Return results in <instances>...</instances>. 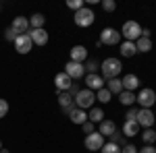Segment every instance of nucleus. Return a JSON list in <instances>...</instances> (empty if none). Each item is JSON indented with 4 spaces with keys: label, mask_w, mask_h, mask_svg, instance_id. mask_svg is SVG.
<instances>
[{
    "label": "nucleus",
    "mask_w": 156,
    "mask_h": 153,
    "mask_svg": "<svg viewBox=\"0 0 156 153\" xmlns=\"http://www.w3.org/2000/svg\"><path fill=\"white\" fill-rule=\"evenodd\" d=\"M69 120H71L73 124H83V122H87V112L85 110H79V108H73L71 112H69Z\"/></svg>",
    "instance_id": "18"
},
{
    "label": "nucleus",
    "mask_w": 156,
    "mask_h": 153,
    "mask_svg": "<svg viewBox=\"0 0 156 153\" xmlns=\"http://www.w3.org/2000/svg\"><path fill=\"white\" fill-rule=\"evenodd\" d=\"M121 83H123V91H131V93H135V89H140V77L133 75V72L125 75V77L121 79Z\"/></svg>",
    "instance_id": "12"
},
{
    "label": "nucleus",
    "mask_w": 156,
    "mask_h": 153,
    "mask_svg": "<svg viewBox=\"0 0 156 153\" xmlns=\"http://www.w3.org/2000/svg\"><path fill=\"white\" fill-rule=\"evenodd\" d=\"M135 97H137L135 101H137L142 108H146V110H152V106L156 104V91H154V89H150V87H144Z\"/></svg>",
    "instance_id": "6"
},
{
    "label": "nucleus",
    "mask_w": 156,
    "mask_h": 153,
    "mask_svg": "<svg viewBox=\"0 0 156 153\" xmlns=\"http://www.w3.org/2000/svg\"><path fill=\"white\" fill-rule=\"evenodd\" d=\"M44 23H46V17L42 12H34L29 19V29H44Z\"/></svg>",
    "instance_id": "22"
},
{
    "label": "nucleus",
    "mask_w": 156,
    "mask_h": 153,
    "mask_svg": "<svg viewBox=\"0 0 156 153\" xmlns=\"http://www.w3.org/2000/svg\"><path fill=\"white\" fill-rule=\"evenodd\" d=\"M83 68H85V72H87V75H98V68H100V64H98L96 60H85Z\"/></svg>",
    "instance_id": "29"
},
{
    "label": "nucleus",
    "mask_w": 156,
    "mask_h": 153,
    "mask_svg": "<svg viewBox=\"0 0 156 153\" xmlns=\"http://www.w3.org/2000/svg\"><path fill=\"white\" fill-rule=\"evenodd\" d=\"M135 48H137V52L148 54V52L152 50V39H150V37H140V39L135 42Z\"/></svg>",
    "instance_id": "25"
},
{
    "label": "nucleus",
    "mask_w": 156,
    "mask_h": 153,
    "mask_svg": "<svg viewBox=\"0 0 156 153\" xmlns=\"http://www.w3.org/2000/svg\"><path fill=\"white\" fill-rule=\"evenodd\" d=\"M137 118V110L135 108H129L127 112H125V120H135Z\"/></svg>",
    "instance_id": "36"
},
{
    "label": "nucleus",
    "mask_w": 156,
    "mask_h": 153,
    "mask_svg": "<svg viewBox=\"0 0 156 153\" xmlns=\"http://www.w3.org/2000/svg\"><path fill=\"white\" fill-rule=\"evenodd\" d=\"M0 153H11V151H9V149H2V151H0Z\"/></svg>",
    "instance_id": "42"
},
{
    "label": "nucleus",
    "mask_w": 156,
    "mask_h": 153,
    "mask_svg": "<svg viewBox=\"0 0 156 153\" xmlns=\"http://www.w3.org/2000/svg\"><path fill=\"white\" fill-rule=\"evenodd\" d=\"M4 39H6V42H15V39H17V33L12 31L11 27H9V29H4Z\"/></svg>",
    "instance_id": "34"
},
{
    "label": "nucleus",
    "mask_w": 156,
    "mask_h": 153,
    "mask_svg": "<svg viewBox=\"0 0 156 153\" xmlns=\"http://www.w3.org/2000/svg\"><path fill=\"white\" fill-rule=\"evenodd\" d=\"M100 153H121V147L117 145V143H104V147L100 149Z\"/></svg>",
    "instance_id": "30"
},
{
    "label": "nucleus",
    "mask_w": 156,
    "mask_h": 153,
    "mask_svg": "<svg viewBox=\"0 0 156 153\" xmlns=\"http://www.w3.org/2000/svg\"><path fill=\"white\" fill-rule=\"evenodd\" d=\"M121 153H137V147H135V145H125V147L121 149Z\"/></svg>",
    "instance_id": "40"
},
{
    "label": "nucleus",
    "mask_w": 156,
    "mask_h": 153,
    "mask_svg": "<svg viewBox=\"0 0 156 153\" xmlns=\"http://www.w3.org/2000/svg\"><path fill=\"white\" fill-rule=\"evenodd\" d=\"M137 54V48H135V42H121V56L125 58H131Z\"/></svg>",
    "instance_id": "20"
},
{
    "label": "nucleus",
    "mask_w": 156,
    "mask_h": 153,
    "mask_svg": "<svg viewBox=\"0 0 156 153\" xmlns=\"http://www.w3.org/2000/svg\"><path fill=\"white\" fill-rule=\"evenodd\" d=\"M87 120H90V122H94V124H100V122L104 120V112H102L100 108H92V110H90V114H87Z\"/></svg>",
    "instance_id": "26"
},
{
    "label": "nucleus",
    "mask_w": 156,
    "mask_h": 153,
    "mask_svg": "<svg viewBox=\"0 0 156 153\" xmlns=\"http://www.w3.org/2000/svg\"><path fill=\"white\" fill-rule=\"evenodd\" d=\"M0 151H2V141H0Z\"/></svg>",
    "instance_id": "43"
},
{
    "label": "nucleus",
    "mask_w": 156,
    "mask_h": 153,
    "mask_svg": "<svg viewBox=\"0 0 156 153\" xmlns=\"http://www.w3.org/2000/svg\"><path fill=\"white\" fill-rule=\"evenodd\" d=\"M6 114H9V101L0 97V118H4Z\"/></svg>",
    "instance_id": "33"
},
{
    "label": "nucleus",
    "mask_w": 156,
    "mask_h": 153,
    "mask_svg": "<svg viewBox=\"0 0 156 153\" xmlns=\"http://www.w3.org/2000/svg\"><path fill=\"white\" fill-rule=\"evenodd\" d=\"M0 11H2V4H0Z\"/></svg>",
    "instance_id": "44"
},
{
    "label": "nucleus",
    "mask_w": 156,
    "mask_h": 153,
    "mask_svg": "<svg viewBox=\"0 0 156 153\" xmlns=\"http://www.w3.org/2000/svg\"><path fill=\"white\" fill-rule=\"evenodd\" d=\"M79 91H81V87H79V85H77V83H73L71 87H69V91H67V93L71 95V97H75V95L79 93Z\"/></svg>",
    "instance_id": "38"
},
{
    "label": "nucleus",
    "mask_w": 156,
    "mask_h": 153,
    "mask_svg": "<svg viewBox=\"0 0 156 153\" xmlns=\"http://www.w3.org/2000/svg\"><path fill=\"white\" fill-rule=\"evenodd\" d=\"M106 85V81L102 79V75H85V89L90 91H100Z\"/></svg>",
    "instance_id": "11"
},
{
    "label": "nucleus",
    "mask_w": 156,
    "mask_h": 153,
    "mask_svg": "<svg viewBox=\"0 0 156 153\" xmlns=\"http://www.w3.org/2000/svg\"><path fill=\"white\" fill-rule=\"evenodd\" d=\"M54 85H56V91H69V87L73 85V79L62 71L54 77Z\"/></svg>",
    "instance_id": "16"
},
{
    "label": "nucleus",
    "mask_w": 156,
    "mask_h": 153,
    "mask_svg": "<svg viewBox=\"0 0 156 153\" xmlns=\"http://www.w3.org/2000/svg\"><path fill=\"white\" fill-rule=\"evenodd\" d=\"M123 71V64H121L119 58H106L102 60V64H100V72H102V79L108 81V79H117Z\"/></svg>",
    "instance_id": "1"
},
{
    "label": "nucleus",
    "mask_w": 156,
    "mask_h": 153,
    "mask_svg": "<svg viewBox=\"0 0 156 153\" xmlns=\"http://www.w3.org/2000/svg\"><path fill=\"white\" fill-rule=\"evenodd\" d=\"M110 143H117V145H121V143H123V135L115 130V132L110 135Z\"/></svg>",
    "instance_id": "37"
},
{
    "label": "nucleus",
    "mask_w": 156,
    "mask_h": 153,
    "mask_svg": "<svg viewBox=\"0 0 156 153\" xmlns=\"http://www.w3.org/2000/svg\"><path fill=\"white\" fill-rule=\"evenodd\" d=\"M81 128H83V132H87V135H92V132H96V130H94V122H90V120L81 124Z\"/></svg>",
    "instance_id": "35"
},
{
    "label": "nucleus",
    "mask_w": 156,
    "mask_h": 153,
    "mask_svg": "<svg viewBox=\"0 0 156 153\" xmlns=\"http://www.w3.org/2000/svg\"><path fill=\"white\" fill-rule=\"evenodd\" d=\"M71 60L73 62L83 64L85 60H87V48L85 46H73L71 48Z\"/></svg>",
    "instance_id": "17"
},
{
    "label": "nucleus",
    "mask_w": 156,
    "mask_h": 153,
    "mask_svg": "<svg viewBox=\"0 0 156 153\" xmlns=\"http://www.w3.org/2000/svg\"><path fill=\"white\" fill-rule=\"evenodd\" d=\"M137 153H156V147L154 145H144L142 149H137Z\"/></svg>",
    "instance_id": "39"
},
{
    "label": "nucleus",
    "mask_w": 156,
    "mask_h": 153,
    "mask_svg": "<svg viewBox=\"0 0 156 153\" xmlns=\"http://www.w3.org/2000/svg\"><path fill=\"white\" fill-rule=\"evenodd\" d=\"M135 122H137L140 126H144V128H152V126L156 124V114L152 112V110L142 108V110H137V118H135Z\"/></svg>",
    "instance_id": "7"
},
{
    "label": "nucleus",
    "mask_w": 156,
    "mask_h": 153,
    "mask_svg": "<svg viewBox=\"0 0 156 153\" xmlns=\"http://www.w3.org/2000/svg\"><path fill=\"white\" fill-rule=\"evenodd\" d=\"M106 89L110 91V95L123 93V83H121V79H119V77H117V79H108V81H106Z\"/></svg>",
    "instance_id": "21"
},
{
    "label": "nucleus",
    "mask_w": 156,
    "mask_h": 153,
    "mask_svg": "<svg viewBox=\"0 0 156 153\" xmlns=\"http://www.w3.org/2000/svg\"><path fill=\"white\" fill-rule=\"evenodd\" d=\"M150 33H152L150 29H142V37H150Z\"/></svg>",
    "instance_id": "41"
},
{
    "label": "nucleus",
    "mask_w": 156,
    "mask_h": 153,
    "mask_svg": "<svg viewBox=\"0 0 156 153\" xmlns=\"http://www.w3.org/2000/svg\"><path fill=\"white\" fill-rule=\"evenodd\" d=\"M142 141H144L146 145H154L156 143V130L154 128H146L144 132H142Z\"/></svg>",
    "instance_id": "27"
},
{
    "label": "nucleus",
    "mask_w": 156,
    "mask_h": 153,
    "mask_svg": "<svg viewBox=\"0 0 156 153\" xmlns=\"http://www.w3.org/2000/svg\"><path fill=\"white\" fill-rule=\"evenodd\" d=\"M83 0H67V8H71V11H79V8H83Z\"/></svg>",
    "instance_id": "31"
},
{
    "label": "nucleus",
    "mask_w": 156,
    "mask_h": 153,
    "mask_svg": "<svg viewBox=\"0 0 156 153\" xmlns=\"http://www.w3.org/2000/svg\"><path fill=\"white\" fill-rule=\"evenodd\" d=\"M11 29L17 33V35L27 33V31H29V19H27V17H15L12 23H11Z\"/></svg>",
    "instance_id": "13"
},
{
    "label": "nucleus",
    "mask_w": 156,
    "mask_h": 153,
    "mask_svg": "<svg viewBox=\"0 0 156 153\" xmlns=\"http://www.w3.org/2000/svg\"><path fill=\"white\" fill-rule=\"evenodd\" d=\"M94 101H96V95H94V91H90V89H81L79 93L73 97V104H75V108H79V110L94 108Z\"/></svg>",
    "instance_id": "3"
},
{
    "label": "nucleus",
    "mask_w": 156,
    "mask_h": 153,
    "mask_svg": "<svg viewBox=\"0 0 156 153\" xmlns=\"http://www.w3.org/2000/svg\"><path fill=\"white\" fill-rule=\"evenodd\" d=\"M27 35L31 37V42L36 46H46L48 44V31L46 29H29Z\"/></svg>",
    "instance_id": "14"
},
{
    "label": "nucleus",
    "mask_w": 156,
    "mask_h": 153,
    "mask_svg": "<svg viewBox=\"0 0 156 153\" xmlns=\"http://www.w3.org/2000/svg\"><path fill=\"white\" fill-rule=\"evenodd\" d=\"M135 93H131V91H123V93H119V101L123 104V106L127 108H133V104H135Z\"/></svg>",
    "instance_id": "24"
},
{
    "label": "nucleus",
    "mask_w": 156,
    "mask_h": 153,
    "mask_svg": "<svg viewBox=\"0 0 156 153\" xmlns=\"http://www.w3.org/2000/svg\"><path fill=\"white\" fill-rule=\"evenodd\" d=\"M96 99L100 101V104H108V101L112 99V95H110V91H108L106 87H102L100 91H96Z\"/></svg>",
    "instance_id": "28"
},
{
    "label": "nucleus",
    "mask_w": 156,
    "mask_h": 153,
    "mask_svg": "<svg viewBox=\"0 0 156 153\" xmlns=\"http://www.w3.org/2000/svg\"><path fill=\"white\" fill-rule=\"evenodd\" d=\"M140 132V124L135 122V120H125V124H123V135L127 137V139H131Z\"/></svg>",
    "instance_id": "19"
},
{
    "label": "nucleus",
    "mask_w": 156,
    "mask_h": 153,
    "mask_svg": "<svg viewBox=\"0 0 156 153\" xmlns=\"http://www.w3.org/2000/svg\"><path fill=\"white\" fill-rule=\"evenodd\" d=\"M65 72L71 77L73 81H77V79H81L83 77V72H85V68H83V64H79V62H73V60H69L67 64H65Z\"/></svg>",
    "instance_id": "10"
},
{
    "label": "nucleus",
    "mask_w": 156,
    "mask_h": 153,
    "mask_svg": "<svg viewBox=\"0 0 156 153\" xmlns=\"http://www.w3.org/2000/svg\"><path fill=\"white\" fill-rule=\"evenodd\" d=\"M102 8L106 12H112L117 8V2H115V0H102Z\"/></svg>",
    "instance_id": "32"
},
{
    "label": "nucleus",
    "mask_w": 156,
    "mask_h": 153,
    "mask_svg": "<svg viewBox=\"0 0 156 153\" xmlns=\"http://www.w3.org/2000/svg\"><path fill=\"white\" fill-rule=\"evenodd\" d=\"M117 46L121 44V31L117 29H112V27H106V29H102L100 31V39H98V46Z\"/></svg>",
    "instance_id": "5"
},
{
    "label": "nucleus",
    "mask_w": 156,
    "mask_h": 153,
    "mask_svg": "<svg viewBox=\"0 0 156 153\" xmlns=\"http://www.w3.org/2000/svg\"><path fill=\"white\" fill-rule=\"evenodd\" d=\"M56 95H58V106H60V110L69 116V112H71L73 108H75V104H73V97L67 91H56Z\"/></svg>",
    "instance_id": "15"
},
{
    "label": "nucleus",
    "mask_w": 156,
    "mask_h": 153,
    "mask_svg": "<svg viewBox=\"0 0 156 153\" xmlns=\"http://www.w3.org/2000/svg\"><path fill=\"white\" fill-rule=\"evenodd\" d=\"M12 44H15L17 54H29V52H31V48H34V42H31V37L27 35V33L17 35V39H15Z\"/></svg>",
    "instance_id": "9"
},
{
    "label": "nucleus",
    "mask_w": 156,
    "mask_h": 153,
    "mask_svg": "<svg viewBox=\"0 0 156 153\" xmlns=\"http://www.w3.org/2000/svg\"><path fill=\"white\" fill-rule=\"evenodd\" d=\"M121 35L125 37V42H137L142 37V25L137 21H125L123 29H121Z\"/></svg>",
    "instance_id": "2"
},
{
    "label": "nucleus",
    "mask_w": 156,
    "mask_h": 153,
    "mask_svg": "<svg viewBox=\"0 0 156 153\" xmlns=\"http://www.w3.org/2000/svg\"><path fill=\"white\" fill-rule=\"evenodd\" d=\"M94 19H96V15H94V11L90 6H83V8H79L73 15V21H75L77 27H90V25L94 23Z\"/></svg>",
    "instance_id": "4"
},
{
    "label": "nucleus",
    "mask_w": 156,
    "mask_h": 153,
    "mask_svg": "<svg viewBox=\"0 0 156 153\" xmlns=\"http://www.w3.org/2000/svg\"><path fill=\"white\" fill-rule=\"evenodd\" d=\"M115 130H117V124H115L112 120H102V122H100V130H98V132H100L102 137H110Z\"/></svg>",
    "instance_id": "23"
},
{
    "label": "nucleus",
    "mask_w": 156,
    "mask_h": 153,
    "mask_svg": "<svg viewBox=\"0 0 156 153\" xmlns=\"http://www.w3.org/2000/svg\"><path fill=\"white\" fill-rule=\"evenodd\" d=\"M83 145L87 151H100L104 147V137L100 132H92V135H85L83 139Z\"/></svg>",
    "instance_id": "8"
}]
</instances>
